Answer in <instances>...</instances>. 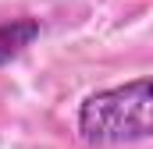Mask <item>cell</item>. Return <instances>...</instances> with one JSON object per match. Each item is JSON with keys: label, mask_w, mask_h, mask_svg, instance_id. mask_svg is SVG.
Here are the masks:
<instances>
[{"label": "cell", "mask_w": 153, "mask_h": 149, "mask_svg": "<svg viewBox=\"0 0 153 149\" xmlns=\"http://www.w3.org/2000/svg\"><path fill=\"white\" fill-rule=\"evenodd\" d=\"M36 39H39V21L36 18H18V21L0 25V64H7L11 57H18Z\"/></svg>", "instance_id": "2"}, {"label": "cell", "mask_w": 153, "mask_h": 149, "mask_svg": "<svg viewBox=\"0 0 153 149\" xmlns=\"http://www.w3.org/2000/svg\"><path fill=\"white\" fill-rule=\"evenodd\" d=\"M78 135L89 146H125L153 139V78L96 89L78 107Z\"/></svg>", "instance_id": "1"}]
</instances>
